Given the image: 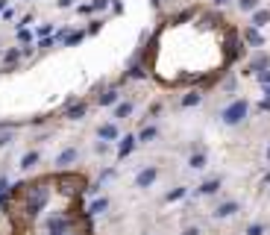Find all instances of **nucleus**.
I'll use <instances>...</instances> for the list:
<instances>
[{
	"label": "nucleus",
	"instance_id": "nucleus-29",
	"mask_svg": "<svg viewBox=\"0 0 270 235\" xmlns=\"http://www.w3.org/2000/svg\"><path fill=\"white\" fill-rule=\"evenodd\" d=\"M268 162H270V147H268Z\"/></svg>",
	"mask_w": 270,
	"mask_h": 235
},
{
	"label": "nucleus",
	"instance_id": "nucleus-9",
	"mask_svg": "<svg viewBox=\"0 0 270 235\" xmlns=\"http://www.w3.org/2000/svg\"><path fill=\"white\" fill-rule=\"evenodd\" d=\"M76 156H79V150L76 147H65L59 156H56V168H65V165H74L76 162Z\"/></svg>",
	"mask_w": 270,
	"mask_h": 235
},
{
	"label": "nucleus",
	"instance_id": "nucleus-25",
	"mask_svg": "<svg viewBox=\"0 0 270 235\" xmlns=\"http://www.w3.org/2000/svg\"><path fill=\"white\" fill-rule=\"evenodd\" d=\"M9 141H12V132H6V135H0V147H6Z\"/></svg>",
	"mask_w": 270,
	"mask_h": 235
},
{
	"label": "nucleus",
	"instance_id": "nucleus-22",
	"mask_svg": "<svg viewBox=\"0 0 270 235\" xmlns=\"http://www.w3.org/2000/svg\"><path fill=\"white\" fill-rule=\"evenodd\" d=\"M238 6H241L244 12H253V9L259 6V0H238Z\"/></svg>",
	"mask_w": 270,
	"mask_h": 235
},
{
	"label": "nucleus",
	"instance_id": "nucleus-15",
	"mask_svg": "<svg viewBox=\"0 0 270 235\" xmlns=\"http://www.w3.org/2000/svg\"><path fill=\"white\" fill-rule=\"evenodd\" d=\"M153 138H159V127H147V130H141V135H138L141 144H147V141H153Z\"/></svg>",
	"mask_w": 270,
	"mask_h": 235
},
{
	"label": "nucleus",
	"instance_id": "nucleus-11",
	"mask_svg": "<svg viewBox=\"0 0 270 235\" xmlns=\"http://www.w3.org/2000/svg\"><path fill=\"white\" fill-rule=\"evenodd\" d=\"M38 162H41V153H38V150H29V153L21 159V168H24V171H29V168H35Z\"/></svg>",
	"mask_w": 270,
	"mask_h": 235
},
{
	"label": "nucleus",
	"instance_id": "nucleus-26",
	"mask_svg": "<svg viewBox=\"0 0 270 235\" xmlns=\"http://www.w3.org/2000/svg\"><path fill=\"white\" fill-rule=\"evenodd\" d=\"M6 188H9V183H6V180H0V194H3Z\"/></svg>",
	"mask_w": 270,
	"mask_h": 235
},
{
	"label": "nucleus",
	"instance_id": "nucleus-18",
	"mask_svg": "<svg viewBox=\"0 0 270 235\" xmlns=\"http://www.w3.org/2000/svg\"><path fill=\"white\" fill-rule=\"evenodd\" d=\"M268 21H270V12H268V9H265V12H256V15H253V26H265Z\"/></svg>",
	"mask_w": 270,
	"mask_h": 235
},
{
	"label": "nucleus",
	"instance_id": "nucleus-5",
	"mask_svg": "<svg viewBox=\"0 0 270 235\" xmlns=\"http://www.w3.org/2000/svg\"><path fill=\"white\" fill-rule=\"evenodd\" d=\"M221 185H223V180H221V177H212V180H203V183L197 185V197H215V194L221 191Z\"/></svg>",
	"mask_w": 270,
	"mask_h": 235
},
{
	"label": "nucleus",
	"instance_id": "nucleus-2",
	"mask_svg": "<svg viewBox=\"0 0 270 235\" xmlns=\"http://www.w3.org/2000/svg\"><path fill=\"white\" fill-rule=\"evenodd\" d=\"M44 203H47V188H44V185H38V188L32 191V197H29V203H26V215H29V218H35V215H41V209H44Z\"/></svg>",
	"mask_w": 270,
	"mask_h": 235
},
{
	"label": "nucleus",
	"instance_id": "nucleus-8",
	"mask_svg": "<svg viewBox=\"0 0 270 235\" xmlns=\"http://www.w3.org/2000/svg\"><path fill=\"white\" fill-rule=\"evenodd\" d=\"M206 165H209V153H206V150H194V153L188 156V168H191V171H203Z\"/></svg>",
	"mask_w": 270,
	"mask_h": 235
},
{
	"label": "nucleus",
	"instance_id": "nucleus-21",
	"mask_svg": "<svg viewBox=\"0 0 270 235\" xmlns=\"http://www.w3.org/2000/svg\"><path fill=\"white\" fill-rule=\"evenodd\" d=\"M247 235H265V224H259V221L250 224V227H247Z\"/></svg>",
	"mask_w": 270,
	"mask_h": 235
},
{
	"label": "nucleus",
	"instance_id": "nucleus-3",
	"mask_svg": "<svg viewBox=\"0 0 270 235\" xmlns=\"http://www.w3.org/2000/svg\"><path fill=\"white\" fill-rule=\"evenodd\" d=\"M156 180H159V168H156V165H147L144 171H138V174H135V188L147 191Z\"/></svg>",
	"mask_w": 270,
	"mask_h": 235
},
{
	"label": "nucleus",
	"instance_id": "nucleus-17",
	"mask_svg": "<svg viewBox=\"0 0 270 235\" xmlns=\"http://www.w3.org/2000/svg\"><path fill=\"white\" fill-rule=\"evenodd\" d=\"M82 115H85V106H74V109H68V112H65V118H68V121H79Z\"/></svg>",
	"mask_w": 270,
	"mask_h": 235
},
{
	"label": "nucleus",
	"instance_id": "nucleus-10",
	"mask_svg": "<svg viewBox=\"0 0 270 235\" xmlns=\"http://www.w3.org/2000/svg\"><path fill=\"white\" fill-rule=\"evenodd\" d=\"M97 135L106 138V141H121V130H118L115 124H103V127L97 130Z\"/></svg>",
	"mask_w": 270,
	"mask_h": 235
},
{
	"label": "nucleus",
	"instance_id": "nucleus-12",
	"mask_svg": "<svg viewBox=\"0 0 270 235\" xmlns=\"http://www.w3.org/2000/svg\"><path fill=\"white\" fill-rule=\"evenodd\" d=\"M185 197H188V188L185 185H176L173 191L165 194V203H176V200H185Z\"/></svg>",
	"mask_w": 270,
	"mask_h": 235
},
{
	"label": "nucleus",
	"instance_id": "nucleus-28",
	"mask_svg": "<svg viewBox=\"0 0 270 235\" xmlns=\"http://www.w3.org/2000/svg\"><path fill=\"white\" fill-rule=\"evenodd\" d=\"M215 3H218V6H223V3H229V0H215Z\"/></svg>",
	"mask_w": 270,
	"mask_h": 235
},
{
	"label": "nucleus",
	"instance_id": "nucleus-24",
	"mask_svg": "<svg viewBox=\"0 0 270 235\" xmlns=\"http://www.w3.org/2000/svg\"><path fill=\"white\" fill-rule=\"evenodd\" d=\"M179 235H200V227H185Z\"/></svg>",
	"mask_w": 270,
	"mask_h": 235
},
{
	"label": "nucleus",
	"instance_id": "nucleus-27",
	"mask_svg": "<svg viewBox=\"0 0 270 235\" xmlns=\"http://www.w3.org/2000/svg\"><path fill=\"white\" fill-rule=\"evenodd\" d=\"M262 183H265V185H270V171L265 174V180H262Z\"/></svg>",
	"mask_w": 270,
	"mask_h": 235
},
{
	"label": "nucleus",
	"instance_id": "nucleus-14",
	"mask_svg": "<svg viewBox=\"0 0 270 235\" xmlns=\"http://www.w3.org/2000/svg\"><path fill=\"white\" fill-rule=\"evenodd\" d=\"M200 100H203V94H200V91H191V94L182 97V109H191V106H197Z\"/></svg>",
	"mask_w": 270,
	"mask_h": 235
},
{
	"label": "nucleus",
	"instance_id": "nucleus-16",
	"mask_svg": "<svg viewBox=\"0 0 270 235\" xmlns=\"http://www.w3.org/2000/svg\"><path fill=\"white\" fill-rule=\"evenodd\" d=\"M132 109H135L132 103H121V106L112 112V118H129V115H132Z\"/></svg>",
	"mask_w": 270,
	"mask_h": 235
},
{
	"label": "nucleus",
	"instance_id": "nucleus-23",
	"mask_svg": "<svg viewBox=\"0 0 270 235\" xmlns=\"http://www.w3.org/2000/svg\"><path fill=\"white\" fill-rule=\"evenodd\" d=\"M259 82H262V85H270V68L268 71H259Z\"/></svg>",
	"mask_w": 270,
	"mask_h": 235
},
{
	"label": "nucleus",
	"instance_id": "nucleus-13",
	"mask_svg": "<svg viewBox=\"0 0 270 235\" xmlns=\"http://www.w3.org/2000/svg\"><path fill=\"white\" fill-rule=\"evenodd\" d=\"M106 209H109V200H106V197H100V200H94V203L88 206V215H103Z\"/></svg>",
	"mask_w": 270,
	"mask_h": 235
},
{
	"label": "nucleus",
	"instance_id": "nucleus-1",
	"mask_svg": "<svg viewBox=\"0 0 270 235\" xmlns=\"http://www.w3.org/2000/svg\"><path fill=\"white\" fill-rule=\"evenodd\" d=\"M247 115H250V103H247V100H235V103H229V106L221 112V121H223L226 127H238V124H244Z\"/></svg>",
	"mask_w": 270,
	"mask_h": 235
},
{
	"label": "nucleus",
	"instance_id": "nucleus-6",
	"mask_svg": "<svg viewBox=\"0 0 270 235\" xmlns=\"http://www.w3.org/2000/svg\"><path fill=\"white\" fill-rule=\"evenodd\" d=\"M44 230H47V235H65L68 233V218H47L44 221Z\"/></svg>",
	"mask_w": 270,
	"mask_h": 235
},
{
	"label": "nucleus",
	"instance_id": "nucleus-20",
	"mask_svg": "<svg viewBox=\"0 0 270 235\" xmlns=\"http://www.w3.org/2000/svg\"><path fill=\"white\" fill-rule=\"evenodd\" d=\"M100 103H103V106H112V103H118V91H109V94H103V97H100Z\"/></svg>",
	"mask_w": 270,
	"mask_h": 235
},
{
	"label": "nucleus",
	"instance_id": "nucleus-4",
	"mask_svg": "<svg viewBox=\"0 0 270 235\" xmlns=\"http://www.w3.org/2000/svg\"><path fill=\"white\" fill-rule=\"evenodd\" d=\"M238 212H241V203H238V200H223V203L212 212V218H215V221H226V218H235Z\"/></svg>",
	"mask_w": 270,
	"mask_h": 235
},
{
	"label": "nucleus",
	"instance_id": "nucleus-19",
	"mask_svg": "<svg viewBox=\"0 0 270 235\" xmlns=\"http://www.w3.org/2000/svg\"><path fill=\"white\" fill-rule=\"evenodd\" d=\"M244 35H247V41H250V44H256V47H262V44H265V38H262L256 29H247Z\"/></svg>",
	"mask_w": 270,
	"mask_h": 235
},
{
	"label": "nucleus",
	"instance_id": "nucleus-7",
	"mask_svg": "<svg viewBox=\"0 0 270 235\" xmlns=\"http://www.w3.org/2000/svg\"><path fill=\"white\" fill-rule=\"evenodd\" d=\"M135 144H138V138H135V135H121V144H118V159H126V156L135 150Z\"/></svg>",
	"mask_w": 270,
	"mask_h": 235
}]
</instances>
